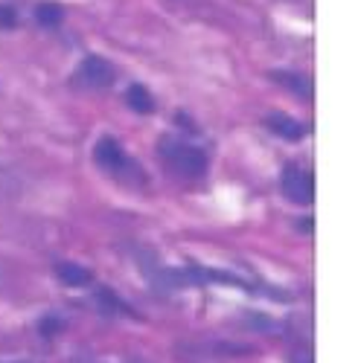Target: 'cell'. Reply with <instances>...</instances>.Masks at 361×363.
Listing matches in <instances>:
<instances>
[{
	"label": "cell",
	"mask_w": 361,
	"mask_h": 363,
	"mask_svg": "<svg viewBox=\"0 0 361 363\" xmlns=\"http://www.w3.org/2000/svg\"><path fill=\"white\" fill-rule=\"evenodd\" d=\"M265 125L274 131L277 137L291 140V143H297L300 137L306 134V125H300L297 119H291V116H286V113H271V116H265Z\"/></svg>",
	"instance_id": "8992f818"
},
{
	"label": "cell",
	"mask_w": 361,
	"mask_h": 363,
	"mask_svg": "<svg viewBox=\"0 0 361 363\" xmlns=\"http://www.w3.org/2000/svg\"><path fill=\"white\" fill-rule=\"evenodd\" d=\"M97 306H99V311H105L108 317H134V311L123 302V296H117L111 288H99V291H97Z\"/></svg>",
	"instance_id": "ba28073f"
},
{
	"label": "cell",
	"mask_w": 361,
	"mask_h": 363,
	"mask_svg": "<svg viewBox=\"0 0 361 363\" xmlns=\"http://www.w3.org/2000/svg\"><path fill=\"white\" fill-rule=\"evenodd\" d=\"M274 82L286 84L294 96H303V99H312V94H315L312 79L303 76V73H297V70H280V73H274Z\"/></svg>",
	"instance_id": "52a82bcc"
},
{
	"label": "cell",
	"mask_w": 361,
	"mask_h": 363,
	"mask_svg": "<svg viewBox=\"0 0 361 363\" xmlns=\"http://www.w3.org/2000/svg\"><path fill=\"white\" fill-rule=\"evenodd\" d=\"M55 277H58V282L68 285V288H85V285L94 282V274H90L87 267L76 264V262H58L55 264Z\"/></svg>",
	"instance_id": "5b68a950"
},
{
	"label": "cell",
	"mask_w": 361,
	"mask_h": 363,
	"mask_svg": "<svg viewBox=\"0 0 361 363\" xmlns=\"http://www.w3.org/2000/svg\"><path fill=\"white\" fill-rule=\"evenodd\" d=\"M76 79H79L85 87H90V90H105V87L114 84L117 73H114V65H108L105 58L87 55L85 62L79 65V70H76Z\"/></svg>",
	"instance_id": "3957f363"
},
{
	"label": "cell",
	"mask_w": 361,
	"mask_h": 363,
	"mask_svg": "<svg viewBox=\"0 0 361 363\" xmlns=\"http://www.w3.org/2000/svg\"><path fill=\"white\" fill-rule=\"evenodd\" d=\"M280 186H283V195L297 206H309L315 201V174L297 163H289L283 169Z\"/></svg>",
	"instance_id": "7a4b0ae2"
},
{
	"label": "cell",
	"mask_w": 361,
	"mask_h": 363,
	"mask_svg": "<svg viewBox=\"0 0 361 363\" xmlns=\"http://www.w3.org/2000/svg\"><path fill=\"white\" fill-rule=\"evenodd\" d=\"M94 157H97V163H99L105 172H111V174H117V177H123L126 172L134 169L131 160H129V155L123 151V145H119L114 137H102V140L97 143Z\"/></svg>",
	"instance_id": "277c9868"
},
{
	"label": "cell",
	"mask_w": 361,
	"mask_h": 363,
	"mask_svg": "<svg viewBox=\"0 0 361 363\" xmlns=\"http://www.w3.org/2000/svg\"><path fill=\"white\" fill-rule=\"evenodd\" d=\"M62 328H65V323L58 320V317H44V320L38 323V331H41L44 337H53V335H58V331H62Z\"/></svg>",
	"instance_id": "8fae6325"
},
{
	"label": "cell",
	"mask_w": 361,
	"mask_h": 363,
	"mask_svg": "<svg viewBox=\"0 0 361 363\" xmlns=\"http://www.w3.org/2000/svg\"><path fill=\"white\" fill-rule=\"evenodd\" d=\"M36 18H38V23L41 26H58V23H62L65 21V9L62 6H58V4H41L38 9H36Z\"/></svg>",
	"instance_id": "30bf717a"
},
{
	"label": "cell",
	"mask_w": 361,
	"mask_h": 363,
	"mask_svg": "<svg viewBox=\"0 0 361 363\" xmlns=\"http://www.w3.org/2000/svg\"><path fill=\"white\" fill-rule=\"evenodd\" d=\"M15 23H18V12H15L12 6H6V4H0V26L12 29Z\"/></svg>",
	"instance_id": "7c38bea8"
},
{
	"label": "cell",
	"mask_w": 361,
	"mask_h": 363,
	"mask_svg": "<svg viewBox=\"0 0 361 363\" xmlns=\"http://www.w3.org/2000/svg\"><path fill=\"white\" fill-rule=\"evenodd\" d=\"M126 102H129V108L137 111V113H152V111H155V99H152V94H149L143 84H131V87H129Z\"/></svg>",
	"instance_id": "9c48e42d"
},
{
	"label": "cell",
	"mask_w": 361,
	"mask_h": 363,
	"mask_svg": "<svg viewBox=\"0 0 361 363\" xmlns=\"http://www.w3.org/2000/svg\"><path fill=\"white\" fill-rule=\"evenodd\" d=\"M158 151H161V157H163L178 174H184V177H201V174L207 172V155H204L198 145H193V143L166 137V140H161Z\"/></svg>",
	"instance_id": "6da1fadb"
}]
</instances>
